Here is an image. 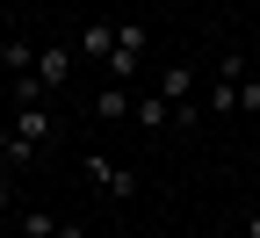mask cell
Masks as SVG:
<instances>
[{
	"mask_svg": "<svg viewBox=\"0 0 260 238\" xmlns=\"http://www.w3.org/2000/svg\"><path fill=\"white\" fill-rule=\"evenodd\" d=\"M37 44H29V37H15V29H8V37H0V73H8V80H22V73H37Z\"/></svg>",
	"mask_w": 260,
	"mask_h": 238,
	"instance_id": "7",
	"label": "cell"
},
{
	"mask_svg": "<svg viewBox=\"0 0 260 238\" xmlns=\"http://www.w3.org/2000/svg\"><path fill=\"white\" fill-rule=\"evenodd\" d=\"M22 238H37V231H22Z\"/></svg>",
	"mask_w": 260,
	"mask_h": 238,
	"instance_id": "16",
	"label": "cell"
},
{
	"mask_svg": "<svg viewBox=\"0 0 260 238\" xmlns=\"http://www.w3.org/2000/svg\"><path fill=\"white\" fill-rule=\"evenodd\" d=\"M130 123H138V130H174V109H167V94H145L138 109H130Z\"/></svg>",
	"mask_w": 260,
	"mask_h": 238,
	"instance_id": "9",
	"label": "cell"
},
{
	"mask_svg": "<svg viewBox=\"0 0 260 238\" xmlns=\"http://www.w3.org/2000/svg\"><path fill=\"white\" fill-rule=\"evenodd\" d=\"M8 123H15V138H29L37 152H44V145L58 138V123H51V101H37V109H15Z\"/></svg>",
	"mask_w": 260,
	"mask_h": 238,
	"instance_id": "5",
	"label": "cell"
},
{
	"mask_svg": "<svg viewBox=\"0 0 260 238\" xmlns=\"http://www.w3.org/2000/svg\"><path fill=\"white\" fill-rule=\"evenodd\" d=\"M8 217H15V166L0 159V231H8Z\"/></svg>",
	"mask_w": 260,
	"mask_h": 238,
	"instance_id": "11",
	"label": "cell"
},
{
	"mask_svg": "<svg viewBox=\"0 0 260 238\" xmlns=\"http://www.w3.org/2000/svg\"><path fill=\"white\" fill-rule=\"evenodd\" d=\"M145 51H152V37L138 22H116V58H109V80H138L145 73Z\"/></svg>",
	"mask_w": 260,
	"mask_h": 238,
	"instance_id": "2",
	"label": "cell"
},
{
	"mask_svg": "<svg viewBox=\"0 0 260 238\" xmlns=\"http://www.w3.org/2000/svg\"><path fill=\"white\" fill-rule=\"evenodd\" d=\"M73 65H80V51H73V44H44V58H37V80H44L51 94H65V87H73Z\"/></svg>",
	"mask_w": 260,
	"mask_h": 238,
	"instance_id": "4",
	"label": "cell"
},
{
	"mask_svg": "<svg viewBox=\"0 0 260 238\" xmlns=\"http://www.w3.org/2000/svg\"><path fill=\"white\" fill-rule=\"evenodd\" d=\"M260 109V73H246V87H239V116H253Z\"/></svg>",
	"mask_w": 260,
	"mask_h": 238,
	"instance_id": "12",
	"label": "cell"
},
{
	"mask_svg": "<svg viewBox=\"0 0 260 238\" xmlns=\"http://www.w3.org/2000/svg\"><path fill=\"white\" fill-rule=\"evenodd\" d=\"M73 51L109 65V58H116V22H80V29H73Z\"/></svg>",
	"mask_w": 260,
	"mask_h": 238,
	"instance_id": "6",
	"label": "cell"
},
{
	"mask_svg": "<svg viewBox=\"0 0 260 238\" xmlns=\"http://www.w3.org/2000/svg\"><path fill=\"white\" fill-rule=\"evenodd\" d=\"M130 109H138V94H130V80H109L102 94H94V116H102V123H116V116H130Z\"/></svg>",
	"mask_w": 260,
	"mask_h": 238,
	"instance_id": "8",
	"label": "cell"
},
{
	"mask_svg": "<svg viewBox=\"0 0 260 238\" xmlns=\"http://www.w3.org/2000/svg\"><path fill=\"white\" fill-rule=\"evenodd\" d=\"M0 37H8V8H0Z\"/></svg>",
	"mask_w": 260,
	"mask_h": 238,
	"instance_id": "15",
	"label": "cell"
},
{
	"mask_svg": "<svg viewBox=\"0 0 260 238\" xmlns=\"http://www.w3.org/2000/svg\"><path fill=\"white\" fill-rule=\"evenodd\" d=\"M51 238H87V231L80 224H51Z\"/></svg>",
	"mask_w": 260,
	"mask_h": 238,
	"instance_id": "13",
	"label": "cell"
},
{
	"mask_svg": "<svg viewBox=\"0 0 260 238\" xmlns=\"http://www.w3.org/2000/svg\"><path fill=\"white\" fill-rule=\"evenodd\" d=\"M8 101H15V109H37V101H58V94H51V87H44L37 73H22V80L8 87Z\"/></svg>",
	"mask_w": 260,
	"mask_h": 238,
	"instance_id": "10",
	"label": "cell"
},
{
	"mask_svg": "<svg viewBox=\"0 0 260 238\" xmlns=\"http://www.w3.org/2000/svg\"><path fill=\"white\" fill-rule=\"evenodd\" d=\"M159 94H167V109H174V130H195V123H203V101H195V65H188V58H167V65H159Z\"/></svg>",
	"mask_w": 260,
	"mask_h": 238,
	"instance_id": "1",
	"label": "cell"
},
{
	"mask_svg": "<svg viewBox=\"0 0 260 238\" xmlns=\"http://www.w3.org/2000/svg\"><path fill=\"white\" fill-rule=\"evenodd\" d=\"M87 181L102 188L109 202H138V174H130V166H116V159H102V152L87 159Z\"/></svg>",
	"mask_w": 260,
	"mask_h": 238,
	"instance_id": "3",
	"label": "cell"
},
{
	"mask_svg": "<svg viewBox=\"0 0 260 238\" xmlns=\"http://www.w3.org/2000/svg\"><path fill=\"white\" fill-rule=\"evenodd\" d=\"M246 238H260V210H253V217H246Z\"/></svg>",
	"mask_w": 260,
	"mask_h": 238,
	"instance_id": "14",
	"label": "cell"
}]
</instances>
